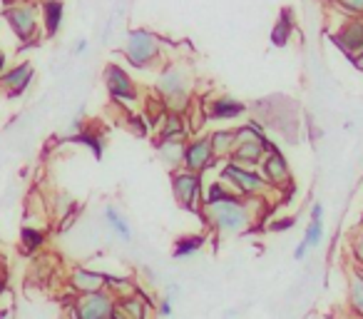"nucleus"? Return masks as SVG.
<instances>
[{
    "label": "nucleus",
    "mask_w": 363,
    "mask_h": 319,
    "mask_svg": "<svg viewBox=\"0 0 363 319\" xmlns=\"http://www.w3.org/2000/svg\"><path fill=\"white\" fill-rule=\"evenodd\" d=\"M257 200L262 198H239L237 193H229L224 183H212L202 200L204 220L209 222V227L222 237H237L252 229L257 215L252 212V207L257 205Z\"/></svg>",
    "instance_id": "1"
},
{
    "label": "nucleus",
    "mask_w": 363,
    "mask_h": 319,
    "mask_svg": "<svg viewBox=\"0 0 363 319\" xmlns=\"http://www.w3.org/2000/svg\"><path fill=\"white\" fill-rule=\"evenodd\" d=\"M189 80L187 70H182V67H167L164 72L160 75L157 80V92L162 95L164 100L167 110L169 112H184L189 107Z\"/></svg>",
    "instance_id": "2"
},
{
    "label": "nucleus",
    "mask_w": 363,
    "mask_h": 319,
    "mask_svg": "<svg viewBox=\"0 0 363 319\" xmlns=\"http://www.w3.org/2000/svg\"><path fill=\"white\" fill-rule=\"evenodd\" d=\"M222 178H224V185H232L239 198H264V195L272 190L267 185V180H264L257 170L242 168V165H234V163L224 165Z\"/></svg>",
    "instance_id": "3"
},
{
    "label": "nucleus",
    "mask_w": 363,
    "mask_h": 319,
    "mask_svg": "<svg viewBox=\"0 0 363 319\" xmlns=\"http://www.w3.org/2000/svg\"><path fill=\"white\" fill-rule=\"evenodd\" d=\"M172 193L179 207L189 210V212H199L202 210V175L189 173V170L179 168L172 173Z\"/></svg>",
    "instance_id": "4"
},
{
    "label": "nucleus",
    "mask_w": 363,
    "mask_h": 319,
    "mask_svg": "<svg viewBox=\"0 0 363 319\" xmlns=\"http://www.w3.org/2000/svg\"><path fill=\"white\" fill-rule=\"evenodd\" d=\"M125 55L135 67H147L160 58V40L145 28H135V31L127 33Z\"/></svg>",
    "instance_id": "5"
},
{
    "label": "nucleus",
    "mask_w": 363,
    "mask_h": 319,
    "mask_svg": "<svg viewBox=\"0 0 363 319\" xmlns=\"http://www.w3.org/2000/svg\"><path fill=\"white\" fill-rule=\"evenodd\" d=\"M115 302L107 289L90 294H77L72 302V319H110L115 314Z\"/></svg>",
    "instance_id": "6"
},
{
    "label": "nucleus",
    "mask_w": 363,
    "mask_h": 319,
    "mask_svg": "<svg viewBox=\"0 0 363 319\" xmlns=\"http://www.w3.org/2000/svg\"><path fill=\"white\" fill-rule=\"evenodd\" d=\"M212 163H214V152L212 145H209V137H194L192 142L184 145V160H182V168L184 170L202 175Z\"/></svg>",
    "instance_id": "7"
},
{
    "label": "nucleus",
    "mask_w": 363,
    "mask_h": 319,
    "mask_svg": "<svg viewBox=\"0 0 363 319\" xmlns=\"http://www.w3.org/2000/svg\"><path fill=\"white\" fill-rule=\"evenodd\" d=\"M262 178L267 180L269 188H284V185H289V180H291V170H289V163L284 160L279 147H272V150L264 155Z\"/></svg>",
    "instance_id": "8"
},
{
    "label": "nucleus",
    "mask_w": 363,
    "mask_h": 319,
    "mask_svg": "<svg viewBox=\"0 0 363 319\" xmlns=\"http://www.w3.org/2000/svg\"><path fill=\"white\" fill-rule=\"evenodd\" d=\"M105 85L115 100H120V102H135L137 100L135 82H132V77L127 75V70H122L120 65H107L105 67Z\"/></svg>",
    "instance_id": "9"
},
{
    "label": "nucleus",
    "mask_w": 363,
    "mask_h": 319,
    "mask_svg": "<svg viewBox=\"0 0 363 319\" xmlns=\"http://www.w3.org/2000/svg\"><path fill=\"white\" fill-rule=\"evenodd\" d=\"M333 43L341 48L346 55L356 58L363 53V18H353V21L341 23V28L333 36Z\"/></svg>",
    "instance_id": "10"
},
{
    "label": "nucleus",
    "mask_w": 363,
    "mask_h": 319,
    "mask_svg": "<svg viewBox=\"0 0 363 319\" xmlns=\"http://www.w3.org/2000/svg\"><path fill=\"white\" fill-rule=\"evenodd\" d=\"M150 312H152L150 297H145V294L137 289V292L130 294V297L117 299L115 314H112V317L115 319H150Z\"/></svg>",
    "instance_id": "11"
},
{
    "label": "nucleus",
    "mask_w": 363,
    "mask_h": 319,
    "mask_svg": "<svg viewBox=\"0 0 363 319\" xmlns=\"http://www.w3.org/2000/svg\"><path fill=\"white\" fill-rule=\"evenodd\" d=\"M8 23L21 40H33L38 31V13L33 6H16L8 11Z\"/></svg>",
    "instance_id": "12"
},
{
    "label": "nucleus",
    "mask_w": 363,
    "mask_h": 319,
    "mask_svg": "<svg viewBox=\"0 0 363 319\" xmlns=\"http://www.w3.org/2000/svg\"><path fill=\"white\" fill-rule=\"evenodd\" d=\"M70 287L77 294H90V292H102L107 287V274L95 272V269L77 267L70 274Z\"/></svg>",
    "instance_id": "13"
},
{
    "label": "nucleus",
    "mask_w": 363,
    "mask_h": 319,
    "mask_svg": "<svg viewBox=\"0 0 363 319\" xmlns=\"http://www.w3.org/2000/svg\"><path fill=\"white\" fill-rule=\"evenodd\" d=\"M264 155H267V152H264L262 140H259V142H237V145H234V150H232V155H229V157H232L229 163L254 170V168H259V165H262Z\"/></svg>",
    "instance_id": "14"
},
{
    "label": "nucleus",
    "mask_w": 363,
    "mask_h": 319,
    "mask_svg": "<svg viewBox=\"0 0 363 319\" xmlns=\"http://www.w3.org/2000/svg\"><path fill=\"white\" fill-rule=\"evenodd\" d=\"M244 112H247V105H244L242 100H237V97H229V95L217 97V100H212L207 107V117H212V120H234V117L244 115Z\"/></svg>",
    "instance_id": "15"
},
{
    "label": "nucleus",
    "mask_w": 363,
    "mask_h": 319,
    "mask_svg": "<svg viewBox=\"0 0 363 319\" xmlns=\"http://www.w3.org/2000/svg\"><path fill=\"white\" fill-rule=\"evenodd\" d=\"M189 127L179 112H167L160 130V142H187Z\"/></svg>",
    "instance_id": "16"
},
{
    "label": "nucleus",
    "mask_w": 363,
    "mask_h": 319,
    "mask_svg": "<svg viewBox=\"0 0 363 319\" xmlns=\"http://www.w3.org/2000/svg\"><path fill=\"white\" fill-rule=\"evenodd\" d=\"M33 80V67L30 63H23V65L13 67L11 72H6V75L0 77V85L6 87L11 95H21L23 90H26L28 85H30Z\"/></svg>",
    "instance_id": "17"
},
{
    "label": "nucleus",
    "mask_w": 363,
    "mask_h": 319,
    "mask_svg": "<svg viewBox=\"0 0 363 319\" xmlns=\"http://www.w3.org/2000/svg\"><path fill=\"white\" fill-rule=\"evenodd\" d=\"M348 307L356 317L363 319V269H353L348 279Z\"/></svg>",
    "instance_id": "18"
},
{
    "label": "nucleus",
    "mask_w": 363,
    "mask_h": 319,
    "mask_svg": "<svg viewBox=\"0 0 363 319\" xmlns=\"http://www.w3.org/2000/svg\"><path fill=\"white\" fill-rule=\"evenodd\" d=\"M207 237L204 234H189V237H179L172 247V257L174 259H187V257H194L199 249L204 247Z\"/></svg>",
    "instance_id": "19"
},
{
    "label": "nucleus",
    "mask_w": 363,
    "mask_h": 319,
    "mask_svg": "<svg viewBox=\"0 0 363 319\" xmlns=\"http://www.w3.org/2000/svg\"><path fill=\"white\" fill-rule=\"evenodd\" d=\"M105 222H107V227H110L112 232L122 239V242H132V227L127 225L125 215H122L117 207L107 205V207H105Z\"/></svg>",
    "instance_id": "20"
},
{
    "label": "nucleus",
    "mask_w": 363,
    "mask_h": 319,
    "mask_svg": "<svg viewBox=\"0 0 363 319\" xmlns=\"http://www.w3.org/2000/svg\"><path fill=\"white\" fill-rule=\"evenodd\" d=\"M62 0H45L43 3V21H45V31L48 36H55L60 31V23H62Z\"/></svg>",
    "instance_id": "21"
},
{
    "label": "nucleus",
    "mask_w": 363,
    "mask_h": 319,
    "mask_svg": "<svg viewBox=\"0 0 363 319\" xmlns=\"http://www.w3.org/2000/svg\"><path fill=\"white\" fill-rule=\"evenodd\" d=\"M184 145L187 142H157V152H160L162 163L179 170L182 160H184Z\"/></svg>",
    "instance_id": "22"
},
{
    "label": "nucleus",
    "mask_w": 363,
    "mask_h": 319,
    "mask_svg": "<svg viewBox=\"0 0 363 319\" xmlns=\"http://www.w3.org/2000/svg\"><path fill=\"white\" fill-rule=\"evenodd\" d=\"M209 145H212L214 157H229L234 150V130H217L209 135Z\"/></svg>",
    "instance_id": "23"
},
{
    "label": "nucleus",
    "mask_w": 363,
    "mask_h": 319,
    "mask_svg": "<svg viewBox=\"0 0 363 319\" xmlns=\"http://www.w3.org/2000/svg\"><path fill=\"white\" fill-rule=\"evenodd\" d=\"M291 28H294V21H291V13L284 11L281 18L277 21V26H274L272 31V43L277 48H284L289 43V38H291Z\"/></svg>",
    "instance_id": "24"
},
{
    "label": "nucleus",
    "mask_w": 363,
    "mask_h": 319,
    "mask_svg": "<svg viewBox=\"0 0 363 319\" xmlns=\"http://www.w3.org/2000/svg\"><path fill=\"white\" fill-rule=\"evenodd\" d=\"M43 244H45V232H43V229L23 227V232H21V247H23V252L33 254V252H38V249H40Z\"/></svg>",
    "instance_id": "25"
},
{
    "label": "nucleus",
    "mask_w": 363,
    "mask_h": 319,
    "mask_svg": "<svg viewBox=\"0 0 363 319\" xmlns=\"http://www.w3.org/2000/svg\"><path fill=\"white\" fill-rule=\"evenodd\" d=\"M105 289L115 299L130 297V294L137 292V287H135V282H132V279H127V277H110V274H107V287Z\"/></svg>",
    "instance_id": "26"
},
{
    "label": "nucleus",
    "mask_w": 363,
    "mask_h": 319,
    "mask_svg": "<svg viewBox=\"0 0 363 319\" xmlns=\"http://www.w3.org/2000/svg\"><path fill=\"white\" fill-rule=\"evenodd\" d=\"M321 239H323V220H311L306 232H303V242L308 244V249H316L321 244Z\"/></svg>",
    "instance_id": "27"
},
{
    "label": "nucleus",
    "mask_w": 363,
    "mask_h": 319,
    "mask_svg": "<svg viewBox=\"0 0 363 319\" xmlns=\"http://www.w3.org/2000/svg\"><path fill=\"white\" fill-rule=\"evenodd\" d=\"M172 314H174V297L164 294V297L157 302V317H160V319H169Z\"/></svg>",
    "instance_id": "28"
},
{
    "label": "nucleus",
    "mask_w": 363,
    "mask_h": 319,
    "mask_svg": "<svg viewBox=\"0 0 363 319\" xmlns=\"http://www.w3.org/2000/svg\"><path fill=\"white\" fill-rule=\"evenodd\" d=\"M351 257H353V262L358 264V269H363V229L356 234V237H353V242H351Z\"/></svg>",
    "instance_id": "29"
},
{
    "label": "nucleus",
    "mask_w": 363,
    "mask_h": 319,
    "mask_svg": "<svg viewBox=\"0 0 363 319\" xmlns=\"http://www.w3.org/2000/svg\"><path fill=\"white\" fill-rule=\"evenodd\" d=\"M333 3L351 16H363V0H333Z\"/></svg>",
    "instance_id": "30"
},
{
    "label": "nucleus",
    "mask_w": 363,
    "mask_h": 319,
    "mask_svg": "<svg viewBox=\"0 0 363 319\" xmlns=\"http://www.w3.org/2000/svg\"><path fill=\"white\" fill-rule=\"evenodd\" d=\"M75 140L77 142H85V145H92V150H95L97 157L102 155V142H100V137H95L92 132H80V135H77Z\"/></svg>",
    "instance_id": "31"
},
{
    "label": "nucleus",
    "mask_w": 363,
    "mask_h": 319,
    "mask_svg": "<svg viewBox=\"0 0 363 319\" xmlns=\"http://www.w3.org/2000/svg\"><path fill=\"white\" fill-rule=\"evenodd\" d=\"M308 252H311V249H308V244L301 239V242L296 244V249H294V259H296V262H301V259H306Z\"/></svg>",
    "instance_id": "32"
},
{
    "label": "nucleus",
    "mask_w": 363,
    "mask_h": 319,
    "mask_svg": "<svg viewBox=\"0 0 363 319\" xmlns=\"http://www.w3.org/2000/svg\"><path fill=\"white\" fill-rule=\"evenodd\" d=\"M311 220H323V205L321 202L311 205Z\"/></svg>",
    "instance_id": "33"
},
{
    "label": "nucleus",
    "mask_w": 363,
    "mask_h": 319,
    "mask_svg": "<svg viewBox=\"0 0 363 319\" xmlns=\"http://www.w3.org/2000/svg\"><path fill=\"white\" fill-rule=\"evenodd\" d=\"M6 284H8V272H6V267H3V262H0V292L6 289Z\"/></svg>",
    "instance_id": "34"
},
{
    "label": "nucleus",
    "mask_w": 363,
    "mask_h": 319,
    "mask_svg": "<svg viewBox=\"0 0 363 319\" xmlns=\"http://www.w3.org/2000/svg\"><path fill=\"white\" fill-rule=\"evenodd\" d=\"M289 227H294V220H286V222H277V225H272V229H289Z\"/></svg>",
    "instance_id": "35"
},
{
    "label": "nucleus",
    "mask_w": 363,
    "mask_h": 319,
    "mask_svg": "<svg viewBox=\"0 0 363 319\" xmlns=\"http://www.w3.org/2000/svg\"><path fill=\"white\" fill-rule=\"evenodd\" d=\"M85 50H87V40H80V43L75 45V53L80 55V53H85Z\"/></svg>",
    "instance_id": "36"
},
{
    "label": "nucleus",
    "mask_w": 363,
    "mask_h": 319,
    "mask_svg": "<svg viewBox=\"0 0 363 319\" xmlns=\"http://www.w3.org/2000/svg\"><path fill=\"white\" fill-rule=\"evenodd\" d=\"M353 65H356L358 70H363V53H361V55H356V58H353Z\"/></svg>",
    "instance_id": "37"
},
{
    "label": "nucleus",
    "mask_w": 363,
    "mask_h": 319,
    "mask_svg": "<svg viewBox=\"0 0 363 319\" xmlns=\"http://www.w3.org/2000/svg\"><path fill=\"white\" fill-rule=\"evenodd\" d=\"M3 65H6V55H3V50H0V70H3Z\"/></svg>",
    "instance_id": "38"
},
{
    "label": "nucleus",
    "mask_w": 363,
    "mask_h": 319,
    "mask_svg": "<svg viewBox=\"0 0 363 319\" xmlns=\"http://www.w3.org/2000/svg\"><path fill=\"white\" fill-rule=\"evenodd\" d=\"M110 319H115V317H110Z\"/></svg>",
    "instance_id": "39"
}]
</instances>
